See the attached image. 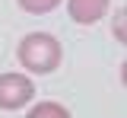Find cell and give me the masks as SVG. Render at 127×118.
<instances>
[{
	"mask_svg": "<svg viewBox=\"0 0 127 118\" xmlns=\"http://www.w3.org/2000/svg\"><path fill=\"white\" fill-rule=\"evenodd\" d=\"M16 58H19L26 73L48 77V73H54L64 64V45H61V38L51 35V32H29L16 45Z\"/></svg>",
	"mask_w": 127,
	"mask_h": 118,
	"instance_id": "1",
	"label": "cell"
},
{
	"mask_svg": "<svg viewBox=\"0 0 127 118\" xmlns=\"http://www.w3.org/2000/svg\"><path fill=\"white\" fill-rule=\"evenodd\" d=\"M29 102H35V83L26 73H0V109L19 112Z\"/></svg>",
	"mask_w": 127,
	"mask_h": 118,
	"instance_id": "2",
	"label": "cell"
},
{
	"mask_svg": "<svg viewBox=\"0 0 127 118\" xmlns=\"http://www.w3.org/2000/svg\"><path fill=\"white\" fill-rule=\"evenodd\" d=\"M111 0H67V16L76 26H95L108 13Z\"/></svg>",
	"mask_w": 127,
	"mask_h": 118,
	"instance_id": "3",
	"label": "cell"
},
{
	"mask_svg": "<svg viewBox=\"0 0 127 118\" xmlns=\"http://www.w3.org/2000/svg\"><path fill=\"white\" fill-rule=\"evenodd\" d=\"M26 118H73L70 115V109L64 105V102H35L29 112H26Z\"/></svg>",
	"mask_w": 127,
	"mask_h": 118,
	"instance_id": "4",
	"label": "cell"
},
{
	"mask_svg": "<svg viewBox=\"0 0 127 118\" xmlns=\"http://www.w3.org/2000/svg\"><path fill=\"white\" fill-rule=\"evenodd\" d=\"M64 0H16V6L22 10V13H32V16H45L51 10H57Z\"/></svg>",
	"mask_w": 127,
	"mask_h": 118,
	"instance_id": "5",
	"label": "cell"
},
{
	"mask_svg": "<svg viewBox=\"0 0 127 118\" xmlns=\"http://www.w3.org/2000/svg\"><path fill=\"white\" fill-rule=\"evenodd\" d=\"M124 19H127V10H124V6H118V13H114V22H111V29H114V38H118V45H124V42H127Z\"/></svg>",
	"mask_w": 127,
	"mask_h": 118,
	"instance_id": "6",
	"label": "cell"
}]
</instances>
